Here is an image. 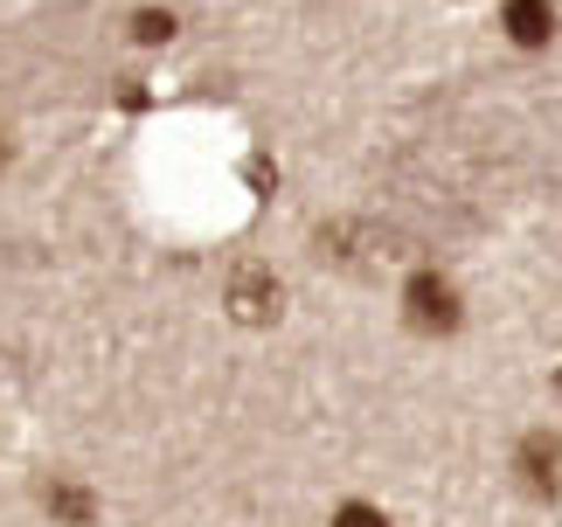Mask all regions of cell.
Instances as JSON below:
<instances>
[{
	"label": "cell",
	"mask_w": 562,
	"mask_h": 527,
	"mask_svg": "<svg viewBox=\"0 0 562 527\" xmlns=\"http://www.w3.org/2000/svg\"><path fill=\"white\" fill-rule=\"evenodd\" d=\"M501 29L514 49H549L555 42V0H501Z\"/></svg>",
	"instance_id": "cell-4"
},
{
	"label": "cell",
	"mask_w": 562,
	"mask_h": 527,
	"mask_svg": "<svg viewBox=\"0 0 562 527\" xmlns=\"http://www.w3.org/2000/svg\"><path fill=\"white\" fill-rule=\"evenodd\" d=\"M334 527H389V514H382V507H369V500H348V507L334 514Z\"/></svg>",
	"instance_id": "cell-7"
},
{
	"label": "cell",
	"mask_w": 562,
	"mask_h": 527,
	"mask_svg": "<svg viewBox=\"0 0 562 527\" xmlns=\"http://www.w3.org/2000/svg\"><path fill=\"white\" fill-rule=\"evenodd\" d=\"M35 500H42V514H49V527H98V493L83 486L77 472H49Z\"/></svg>",
	"instance_id": "cell-2"
},
{
	"label": "cell",
	"mask_w": 562,
	"mask_h": 527,
	"mask_svg": "<svg viewBox=\"0 0 562 527\" xmlns=\"http://www.w3.org/2000/svg\"><path fill=\"white\" fill-rule=\"evenodd\" d=\"M514 472H521L528 493H555V472H562V445L549 430H528L521 451H514Z\"/></svg>",
	"instance_id": "cell-5"
},
{
	"label": "cell",
	"mask_w": 562,
	"mask_h": 527,
	"mask_svg": "<svg viewBox=\"0 0 562 527\" xmlns=\"http://www.w3.org/2000/svg\"><path fill=\"white\" fill-rule=\"evenodd\" d=\"M8 167H14V132L0 125V173H8Z\"/></svg>",
	"instance_id": "cell-8"
},
{
	"label": "cell",
	"mask_w": 562,
	"mask_h": 527,
	"mask_svg": "<svg viewBox=\"0 0 562 527\" xmlns=\"http://www.w3.org/2000/svg\"><path fill=\"white\" fill-rule=\"evenodd\" d=\"M278 305H285V284H278L265 264H244V271L229 278V313L244 319V326H265L278 319Z\"/></svg>",
	"instance_id": "cell-3"
},
{
	"label": "cell",
	"mask_w": 562,
	"mask_h": 527,
	"mask_svg": "<svg viewBox=\"0 0 562 527\" xmlns=\"http://www.w3.org/2000/svg\"><path fill=\"white\" fill-rule=\"evenodd\" d=\"M403 319L417 326V334H459V319H465L459 284H451L445 271H417L403 284Z\"/></svg>",
	"instance_id": "cell-1"
},
{
	"label": "cell",
	"mask_w": 562,
	"mask_h": 527,
	"mask_svg": "<svg viewBox=\"0 0 562 527\" xmlns=\"http://www.w3.org/2000/svg\"><path fill=\"white\" fill-rule=\"evenodd\" d=\"M133 42H146V49H154V42H175V14H167V8H139L133 14Z\"/></svg>",
	"instance_id": "cell-6"
}]
</instances>
